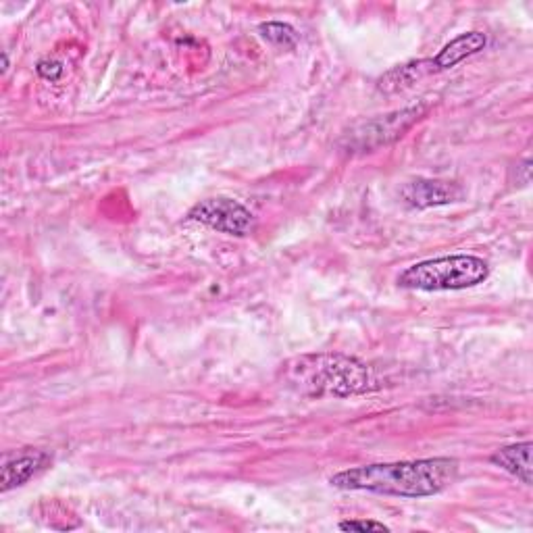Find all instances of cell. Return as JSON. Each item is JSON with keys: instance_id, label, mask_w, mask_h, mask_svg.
I'll return each mask as SVG.
<instances>
[{"instance_id": "obj_1", "label": "cell", "mask_w": 533, "mask_h": 533, "mask_svg": "<svg viewBox=\"0 0 533 533\" xmlns=\"http://www.w3.org/2000/svg\"><path fill=\"white\" fill-rule=\"evenodd\" d=\"M456 477H459V463L454 459H421L346 469L329 479V484L338 490L427 498L450 488Z\"/></svg>"}, {"instance_id": "obj_2", "label": "cell", "mask_w": 533, "mask_h": 533, "mask_svg": "<svg viewBox=\"0 0 533 533\" xmlns=\"http://www.w3.org/2000/svg\"><path fill=\"white\" fill-rule=\"evenodd\" d=\"M282 373L288 388L309 398H348L379 388L373 371L363 361L344 354H304L288 361Z\"/></svg>"}, {"instance_id": "obj_3", "label": "cell", "mask_w": 533, "mask_h": 533, "mask_svg": "<svg viewBox=\"0 0 533 533\" xmlns=\"http://www.w3.org/2000/svg\"><path fill=\"white\" fill-rule=\"evenodd\" d=\"M490 277V265L473 255H452L429 259L406 267L398 275V286L406 290L448 292L467 290L484 284Z\"/></svg>"}, {"instance_id": "obj_4", "label": "cell", "mask_w": 533, "mask_h": 533, "mask_svg": "<svg viewBox=\"0 0 533 533\" xmlns=\"http://www.w3.org/2000/svg\"><path fill=\"white\" fill-rule=\"evenodd\" d=\"M427 111L429 105L419 100L417 105L363 121L359 125H354L348 134H344L340 146L346 152H373L377 148L388 146L409 132L419 119H423Z\"/></svg>"}, {"instance_id": "obj_5", "label": "cell", "mask_w": 533, "mask_h": 533, "mask_svg": "<svg viewBox=\"0 0 533 533\" xmlns=\"http://www.w3.org/2000/svg\"><path fill=\"white\" fill-rule=\"evenodd\" d=\"M190 221L202 223L215 232L227 236H248L255 232L257 219L244 205L232 198H207L200 200L188 213Z\"/></svg>"}, {"instance_id": "obj_6", "label": "cell", "mask_w": 533, "mask_h": 533, "mask_svg": "<svg viewBox=\"0 0 533 533\" xmlns=\"http://www.w3.org/2000/svg\"><path fill=\"white\" fill-rule=\"evenodd\" d=\"M400 196L409 207L429 209V207H442V205H450V202L461 200L463 190L461 186L450 184V182L413 180L402 186Z\"/></svg>"}, {"instance_id": "obj_7", "label": "cell", "mask_w": 533, "mask_h": 533, "mask_svg": "<svg viewBox=\"0 0 533 533\" xmlns=\"http://www.w3.org/2000/svg\"><path fill=\"white\" fill-rule=\"evenodd\" d=\"M48 454L42 450H28L17 454L15 459L5 461L3 471H0V490L9 492L13 488H19L28 481L48 463Z\"/></svg>"}, {"instance_id": "obj_8", "label": "cell", "mask_w": 533, "mask_h": 533, "mask_svg": "<svg viewBox=\"0 0 533 533\" xmlns=\"http://www.w3.org/2000/svg\"><path fill=\"white\" fill-rule=\"evenodd\" d=\"M488 40L481 32H467L461 34L459 38H454L452 42H448L440 53L431 59V65H434V71H444V69H452L454 65H459L461 61L481 53V50L486 48Z\"/></svg>"}, {"instance_id": "obj_9", "label": "cell", "mask_w": 533, "mask_h": 533, "mask_svg": "<svg viewBox=\"0 0 533 533\" xmlns=\"http://www.w3.org/2000/svg\"><path fill=\"white\" fill-rule=\"evenodd\" d=\"M531 442H521V444H511L498 448L490 461L492 465L500 467L502 471L511 473L519 481H523L525 486L533 484V467H531Z\"/></svg>"}, {"instance_id": "obj_10", "label": "cell", "mask_w": 533, "mask_h": 533, "mask_svg": "<svg viewBox=\"0 0 533 533\" xmlns=\"http://www.w3.org/2000/svg\"><path fill=\"white\" fill-rule=\"evenodd\" d=\"M429 73H436L434 65H431V59L406 63V65H400V67L388 71L384 78L379 80L377 88L384 90V92H398L402 88L413 86L417 80L425 78V75H429Z\"/></svg>"}, {"instance_id": "obj_11", "label": "cell", "mask_w": 533, "mask_h": 533, "mask_svg": "<svg viewBox=\"0 0 533 533\" xmlns=\"http://www.w3.org/2000/svg\"><path fill=\"white\" fill-rule=\"evenodd\" d=\"M261 36L275 44V46H282V48H294L298 44V34L296 30L292 28V25L288 23H279V21H269V23H263L259 28Z\"/></svg>"}, {"instance_id": "obj_12", "label": "cell", "mask_w": 533, "mask_h": 533, "mask_svg": "<svg viewBox=\"0 0 533 533\" xmlns=\"http://www.w3.org/2000/svg\"><path fill=\"white\" fill-rule=\"evenodd\" d=\"M36 71L42 80H48V82H57L61 80V75H63V65L55 59H42L38 65H36Z\"/></svg>"}, {"instance_id": "obj_13", "label": "cell", "mask_w": 533, "mask_h": 533, "mask_svg": "<svg viewBox=\"0 0 533 533\" xmlns=\"http://www.w3.org/2000/svg\"><path fill=\"white\" fill-rule=\"evenodd\" d=\"M340 529L342 531H390L388 525L377 523V521H342Z\"/></svg>"}]
</instances>
